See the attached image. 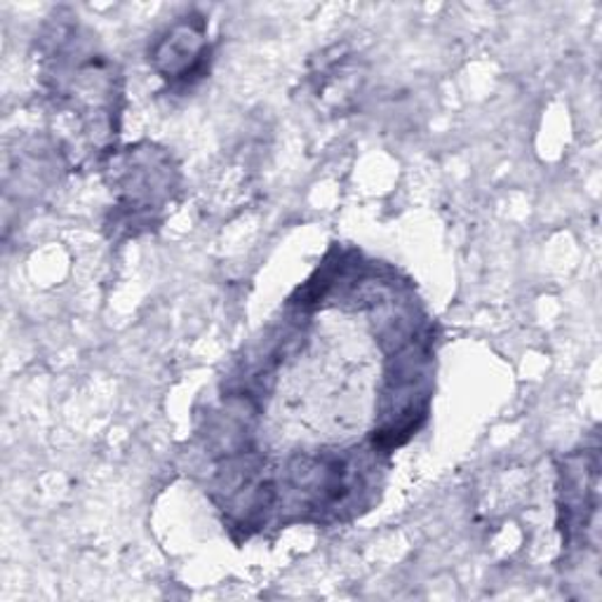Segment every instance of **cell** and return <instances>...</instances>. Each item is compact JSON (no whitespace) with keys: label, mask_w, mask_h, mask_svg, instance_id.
Returning <instances> with one entry per match:
<instances>
[{"label":"cell","mask_w":602,"mask_h":602,"mask_svg":"<svg viewBox=\"0 0 602 602\" xmlns=\"http://www.w3.org/2000/svg\"><path fill=\"white\" fill-rule=\"evenodd\" d=\"M200 33H195L191 27H179L170 40H165L163 48L158 50L155 59L160 64H165L163 71L174 76V73H191L198 64L195 54H200V43H198Z\"/></svg>","instance_id":"1"}]
</instances>
